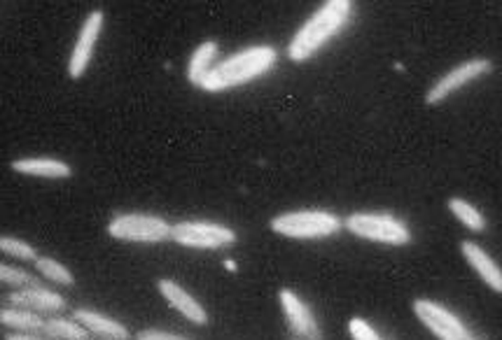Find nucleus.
I'll return each instance as SVG.
<instances>
[{
	"label": "nucleus",
	"instance_id": "f257e3e1",
	"mask_svg": "<svg viewBox=\"0 0 502 340\" xmlns=\"http://www.w3.org/2000/svg\"><path fill=\"white\" fill-rule=\"evenodd\" d=\"M356 17V3L350 0H328L300 26L288 42V59L293 63H306L332 42Z\"/></svg>",
	"mask_w": 502,
	"mask_h": 340
},
{
	"label": "nucleus",
	"instance_id": "f03ea898",
	"mask_svg": "<svg viewBox=\"0 0 502 340\" xmlns=\"http://www.w3.org/2000/svg\"><path fill=\"white\" fill-rule=\"evenodd\" d=\"M276 63L278 50L274 45L246 47V50L215 63L209 73L203 75L197 89L206 91V94H222V91L237 89V87L266 75Z\"/></svg>",
	"mask_w": 502,
	"mask_h": 340
},
{
	"label": "nucleus",
	"instance_id": "7ed1b4c3",
	"mask_svg": "<svg viewBox=\"0 0 502 340\" xmlns=\"http://www.w3.org/2000/svg\"><path fill=\"white\" fill-rule=\"evenodd\" d=\"M269 229L283 238L322 240L344 229V219L332 210H293L271 217Z\"/></svg>",
	"mask_w": 502,
	"mask_h": 340
},
{
	"label": "nucleus",
	"instance_id": "20e7f679",
	"mask_svg": "<svg viewBox=\"0 0 502 340\" xmlns=\"http://www.w3.org/2000/svg\"><path fill=\"white\" fill-rule=\"evenodd\" d=\"M344 229L356 238L390 247H404L414 240L404 219L395 217L393 212H353L344 219Z\"/></svg>",
	"mask_w": 502,
	"mask_h": 340
},
{
	"label": "nucleus",
	"instance_id": "39448f33",
	"mask_svg": "<svg viewBox=\"0 0 502 340\" xmlns=\"http://www.w3.org/2000/svg\"><path fill=\"white\" fill-rule=\"evenodd\" d=\"M171 226L159 215L147 212H122L115 215L107 224V235L122 243H138V245H162L171 240Z\"/></svg>",
	"mask_w": 502,
	"mask_h": 340
},
{
	"label": "nucleus",
	"instance_id": "423d86ee",
	"mask_svg": "<svg viewBox=\"0 0 502 340\" xmlns=\"http://www.w3.org/2000/svg\"><path fill=\"white\" fill-rule=\"evenodd\" d=\"M493 70H496V63H493L491 59H484V56L458 63V66H453L449 73H444L440 79H435V82L430 84V89L425 91V98H423L425 106L430 107L442 106V103L449 101L453 94L465 89L468 84L477 82V79L481 78H488Z\"/></svg>",
	"mask_w": 502,
	"mask_h": 340
},
{
	"label": "nucleus",
	"instance_id": "0eeeda50",
	"mask_svg": "<svg viewBox=\"0 0 502 340\" xmlns=\"http://www.w3.org/2000/svg\"><path fill=\"white\" fill-rule=\"evenodd\" d=\"M171 240L181 247H190V250H222V247L234 245L238 234L227 224L192 219V222L173 224Z\"/></svg>",
	"mask_w": 502,
	"mask_h": 340
},
{
	"label": "nucleus",
	"instance_id": "6e6552de",
	"mask_svg": "<svg viewBox=\"0 0 502 340\" xmlns=\"http://www.w3.org/2000/svg\"><path fill=\"white\" fill-rule=\"evenodd\" d=\"M414 315L437 340H465L469 335L468 324L449 308L430 299H416L412 303Z\"/></svg>",
	"mask_w": 502,
	"mask_h": 340
},
{
	"label": "nucleus",
	"instance_id": "1a4fd4ad",
	"mask_svg": "<svg viewBox=\"0 0 502 340\" xmlns=\"http://www.w3.org/2000/svg\"><path fill=\"white\" fill-rule=\"evenodd\" d=\"M103 26H106V12L103 10H91L82 22L70 59H68V78L70 79H82L87 75L91 61H94V51H97Z\"/></svg>",
	"mask_w": 502,
	"mask_h": 340
},
{
	"label": "nucleus",
	"instance_id": "9d476101",
	"mask_svg": "<svg viewBox=\"0 0 502 340\" xmlns=\"http://www.w3.org/2000/svg\"><path fill=\"white\" fill-rule=\"evenodd\" d=\"M278 303H281L283 315L288 319L290 334L300 335V338H322L318 317L297 291L288 289V287L281 289L278 291Z\"/></svg>",
	"mask_w": 502,
	"mask_h": 340
},
{
	"label": "nucleus",
	"instance_id": "9b49d317",
	"mask_svg": "<svg viewBox=\"0 0 502 340\" xmlns=\"http://www.w3.org/2000/svg\"><path fill=\"white\" fill-rule=\"evenodd\" d=\"M157 289L159 294L164 296V301L173 308L175 313H181L187 322L197 324V326H206V324H209V310H206L185 287L178 285L175 280L159 278Z\"/></svg>",
	"mask_w": 502,
	"mask_h": 340
},
{
	"label": "nucleus",
	"instance_id": "f8f14e48",
	"mask_svg": "<svg viewBox=\"0 0 502 340\" xmlns=\"http://www.w3.org/2000/svg\"><path fill=\"white\" fill-rule=\"evenodd\" d=\"M7 301L14 308H23L31 313H63L66 310V296H61L59 291L47 289V287H23V289H14Z\"/></svg>",
	"mask_w": 502,
	"mask_h": 340
},
{
	"label": "nucleus",
	"instance_id": "ddd939ff",
	"mask_svg": "<svg viewBox=\"0 0 502 340\" xmlns=\"http://www.w3.org/2000/svg\"><path fill=\"white\" fill-rule=\"evenodd\" d=\"M14 173L26 175V178L40 179H70L73 178V166L63 159L54 157H23L14 159L10 163Z\"/></svg>",
	"mask_w": 502,
	"mask_h": 340
},
{
	"label": "nucleus",
	"instance_id": "4468645a",
	"mask_svg": "<svg viewBox=\"0 0 502 340\" xmlns=\"http://www.w3.org/2000/svg\"><path fill=\"white\" fill-rule=\"evenodd\" d=\"M73 319L82 324L91 335H98L103 340H131V329L126 324L107 317L98 310H91V308H75Z\"/></svg>",
	"mask_w": 502,
	"mask_h": 340
},
{
	"label": "nucleus",
	"instance_id": "2eb2a0df",
	"mask_svg": "<svg viewBox=\"0 0 502 340\" xmlns=\"http://www.w3.org/2000/svg\"><path fill=\"white\" fill-rule=\"evenodd\" d=\"M460 254L465 257V262L474 268V273L479 275L484 280L486 285L491 287L496 294L502 291V273H500V266L496 263V259L479 245V243H474V240H463L460 243Z\"/></svg>",
	"mask_w": 502,
	"mask_h": 340
},
{
	"label": "nucleus",
	"instance_id": "dca6fc26",
	"mask_svg": "<svg viewBox=\"0 0 502 340\" xmlns=\"http://www.w3.org/2000/svg\"><path fill=\"white\" fill-rule=\"evenodd\" d=\"M218 56H220V45L215 40H206L197 50L192 51L190 61H187V79L192 87H199V82L203 79V75L209 73L210 68L218 63Z\"/></svg>",
	"mask_w": 502,
	"mask_h": 340
},
{
	"label": "nucleus",
	"instance_id": "f3484780",
	"mask_svg": "<svg viewBox=\"0 0 502 340\" xmlns=\"http://www.w3.org/2000/svg\"><path fill=\"white\" fill-rule=\"evenodd\" d=\"M0 324L7 329H14L17 334H42L45 319L38 313L23 310V308H0Z\"/></svg>",
	"mask_w": 502,
	"mask_h": 340
},
{
	"label": "nucleus",
	"instance_id": "a211bd4d",
	"mask_svg": "<svg viewBox=\"0 0 502 340\" xmlns=\"http://www.w3.org/2000/svg\"><path fill=\"white\" fill-rule=\"evenodd\" d=\"M446 207L451 210V215L458 219V222L463 224V226H468L469 231H474V234H484L486 231V215L479 210V207L474 206V203H469L468 198L451 196L449 203H446Z\"/></svg>",
	"mask_w": 502,
	"mask_h": 340
},
{
	"label": "nucleus",
	"instance_id": "6ab92c4d",
	"mask_svg": "<svg viewBox=\"0 0 502 340\" xmlns=\"http://www.w3.org/2000/svg\"><path fill=\"white\" fill-rule=\"evenodd\" d=\"M42 334L50 335L54 340H91L89 331L78 324L75 319L66 317H51L45 319V326H42Z\"/></svg>",
	"mask_w": 502,
	"mask_h": 340
},
{
	"label": "nucleus",
	"instance_id": "aec40b11",
	"mask_svg": "<svg viewBox=\"0 0 502 340\" xmlns=\"http://www.w3.org/2000/svg\"><path fill=\"white\" fill-rule=\"evenodd\" d=\"M35 271H38L42 278H47L50 282H57L61 287H75V275L68 266H63L61 262L51 257H38L35 259Z\"/></svg>",
	"mask_w": 502,
	"mask_h": 340
},
{
	"label": "nucleus",
	"instance_id": "412c9836",
	"mask_svg": "<svg viewBox=\"0 0 502 340\" xmlns=\"http://www.w3.org/2000/svg\"><path fill=\"white\" fill-rule=\"evenodd\" d=\"M0 252L7 254V257L19 259V262H35L40 257L38 250L31 243L14 238V235H0Z\"/></svg>",
	"mask_w": 502,
	"mask_h": 340
},
{
	"label": "nucleus",
	"instance_id": "4be33fe9",
	"mask_svg": "<svg viewBox=\"0 0 502 340\" xmlns=\"http://www.w3.org/2000/svg\"><path fill=\"white\" fill-rule=\"evenodd\" d=\"M0 282L3 285L17 287V289H23V287H38V278L29 271H23L19 266H10V263L0 262Z\"/></svg>",
	"mask_w": 502,
	"mask_h": 340
},
{
	"label": "nucleus",
	"instance_id": "5701e85b",
	"mask_svg": "<svg viewBox=\"0 0 502 340\" xmlns=\"http://www.w3.org/2000/svg\"><path fill=\"white\" fill-rule=\"evenodd\" d=\"M349 334L353 340H384V335L378 334L365 317H350Z\"/></svg>",
	"mask_w": 502,
	"mask_h": 340
},
{
	"label": "nucleus",
	"instance_id": "b1692460",
	"mask_svg": "<svg viewBox=\"0 0 502 340\" xmlns=\"http://www.w3.org/2000/svg\"><path fill=\"white\" fill-rule=\"evenodd\" d=\"M134 340H192L187 335L181 334H171V331L164 329H143L134 335Z\"/></svg>",
	"mask_w": 502,
	"mask_h": 340
},
{
	"label": "nucleus",
	"instance_id": "393cba45",
	"mask_svg": "<svg viewBox=\"0 0 502 340\" xmlns=\"http://www.w3.org/2000/svg\"><path fill=\"white\" fill-rule=\"evenodd\" d=\"M5 340H45V338H38V335H33V334H10V335H5Z\"/></svg>",
	"mask_w": 502,
	"mask_h": 340
},
{
	"label": "nucleus",
	"instance_id": "a878e982",
	"mask_svg": "<svg viewBox=\"0 0 502 340\" xmlns=\"http://www.w3.org/2000/svg\"><path fill=\"white\" fill-rule=\"evenodd\" d=\"M290 340H322V338H300V335H290Z\"/></svg>",
	"mask_w": 502,
	"mask_h": 340
},
{
	"label": "nucleus",
	"instance_id": "bb28decb",
	"mask_svg": "<svg viewBox=\"0 0 502 340\" xmlns=\"http://www.w3.org/2000/svg\"><path fill=\"white\" fill-rule=\"evenodd\" d=\"M465 340H479V338H474V335H472V334H469V335H468V338H465Z\"/></svg>",
	"mask_w": 502,
	"mask_h": 340
},
{
	"label": "nucleus",
	"instance_id": "cd10ccee",
	"mask_svg": "<svg viewBox=\"0 0 502 340\" xmlns=\"http://www.w3.org/2000/svg\"><path fill=\"white\" fill-rule=\"evenodd\" d=\"M384 340H388V338H384Z\"/></svg>",
	"mask_w": 502,
	"mask_h": 340
}]
</instances>
